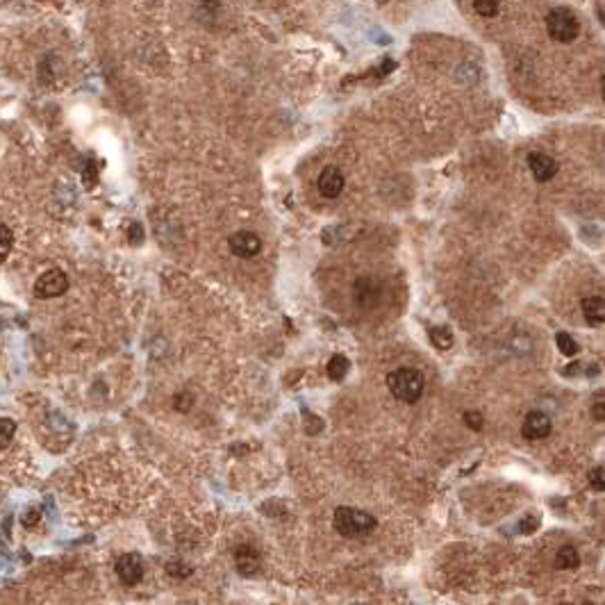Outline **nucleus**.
Wrapping results in <instances>:
<instances>
[{
  "mask_svg": "<svg viewBox=\"0 0 605 605\" xmlns=\"http://www.w3.org/2000/svg\"><path fill=\"white\" fill-rule=\"evenodd\" d=\"M376 526H378L376 517H371L369 512L364 510L346 508V506L335 510V530L341 537H351V539L369 537V535L376 530Z\"/></svg>",
  "mask_w": 605,
  "mask_h": 605,
  "instance_id": "1",
  "label": "nucleus"
},
{
  "mask_svg": "<svg viewBox=\"0 0 605 605\" xmlns=\"http://www.w3.org/2000/svg\"><path fill=\"white\" fill-rule=\"evenodd\" d=\"M387 387L401 403H416L423 394V374L419 369L401 367L387 376Z\"/></svg>",
  "mask_w": 605,
  "mask_h": 605,
  "instance_id": "2",
  "label": "nucleus"
},
{
  "mask_svg": "<svg viewBox=\"0 0 605 605\" xmlns=\"http://www.w3.org/2000/svg\"><path fill=\"white\" fill-rule=\"evenodd\" d=\"M546 32L560 44H571L580 35V21L567 7H555L546 14Z\"/></svg>",
  "mask_w": 605,
  "mask_h": 605,
  "instance_id": "3",
  "label": "nucleus"
},
{
  "mask_svg": "<svg viewBox=\"0 0 605 605\" xmlns=\"http://www.w3.org/2000/svg\"><path fill=\"white\" fill-rule=\"evenodd\" d=\"M68 289V278L61 269H50L39 276L35 282V296L37 298H57Z\"/></svg>",
  "mask_w": 605,
  "mask_h": 605,
  "instance_id": "4",
  "label": "nucleus"
},
{
  "mask_svg": "<svg viewBox=\"0 0 605 605\" xmlns=\"http://www.w3.org/2000/svg\"><path fill=\"white\" fill-rule=\"evenodd\" d=\"M144 557L139 553H126L116 560V576L123 585L128 587H135L142 583L144 578Z\"/></svg>",
  "mask_w": 605,
  "mask_h": 605,
  "instance_id": "5",
  "label": "nucleus"
},
{
  "mask_svg": "<svg viewBox=\"0 0 605 605\" xmlns=\"http://www.w3.org/2000/svg\"><path fill=\"white\" fill-rule=\"evenodd\" d=\"M228 248L232 251V255L248 260V258H255V255L262 251V239L251 230H239L235 235H230Z\"/></svg>",
  "mask_w": 605,
  "mask_h": 605,
  "instance_id": "6",
  "label": "nucleus"
},
{
  "mask_svg": "<svg viewBox=\"0 0 605 605\" xmlns=\"http://www.w3.org/2000/svg\"><path fill=\"white\" fill-rule=\"evenodd\" d=\"M353 298L362 307H376L383 300V285L376 278H358V282L353 285Z\"/></svg>",
  "mask_w": 605,
  "mask_h": 605,
  "instance_id": "7",
  "label": "nucleus"
},
{
  "mask_svg": "<svg viewBox=\"0 0 605 605\" xmlns=\"http://www.w3.org/2000/svg\"><path fill=\"white\" fill-rule=\"evenodd\" d=\"M528 169L537 182L553 180L557 173V162L546 153H530L528 155Z\"/></svg>",
  "mask_w": 605,
  "mask_h": 605,
  "instance_id": "8",
  "label": "nucleus"
},
{
  "mask_svg": "<svg viewBox=\"0 0 605 605\" xmlns=\"http://www.w3.org/2000/svg\"><path fill=\"white\" fill-rule=\"evenodd\" d=\"M61 73H64V61L57 55V52H46V55L39 59L37 64V77L41 84H52L57 82Z\"/></svg>",
  "mask_w": 605,
  "mask_h": 605,
  "instance_id": "9",
  "label": "nucleus"
},
{
  "mask_svg": "<svg viewBox=\"0 0 605 605\" xmlns=\"http://www.w3.org/2000/svg\"><path fill=\"white\" fill-rule=\"evenodd\" d=\"M521 432H524V437L530 439V441L548 437L550 435V419H548V414L535 410V412H530L528 416H526V421L521 425Z\"/></svg>",
  "mask_w": 605,
  "mask_h": 605,
  "instance_id": "10",
  "label": "nucleus"
},
{
  "mask_svg": "<svg viewBox=\"0 0 605 605\" xmlns=\"http://www.w3.org/2000/svg\"><path fill=\"white\" fill-rule=\"evenodd\" d=\"M344 184H346L344 173H341L339 169H335V166H325V169L321 171L319 182H316V187H319L321 196H325V198H337L339 193L344 191Z\"/></svg>",
  "mask_w": 605,
  "mask_h": 605,
  "instance_id": "11",
  "label": "nucleus"
},
{
  "mask_svg": "<svg viewBox=\"0 0 605 605\" xmlns=\"http://www.w3.org/2000/svg\"><path fill=\"white\" fill-rule=\"evenodd\" d=\"M235 562H237V569L242 576H255V573L260 571V553L248 544L237 548Z\"/></svg>",
  "mask_w": 605,
  "mask_h": 605,
  "instance_id": "12",
  "label": "nucleus"
},
{
  "mask_svg": "<svg viewBox=\"0 0 605 605\" xmlns=\"http://www.w3.org/2000/svg\"><path fill=\"white\" fill-rule=\"evenodd\" d=\"M583 314L589 325H603L605 323V300L599 296H589L583 298Z\"/></svg>",
  "mask_w": 605,
  "mask_h": 605,
  "instance_id": "13",
  "label": "nucleus"
},
{
  "mask_svg": "<svg viewBox=\"0 0 605 605\" xmlns=\"http://www.w3.org/2000/svg\"><path fill=\"white\" fill-rule=\"evenodd\" d=\"M555 567L564 571H573L580 567V555L573 546H562L555 555Z\"/></svg>",
  "mask_w": 605,
  "mask_h": 605,
  "instance_id": "14",
  "label": "nucleus"
},
{
  "mask_svg": "<svg viewBox=\"0 0 605 605\" xmlns=\"http://www.w3.org/2000/svg\"><path fill=\"white\" fill-rule=\"evenodd\" d=\"M348 371H351V362H348L346 355H341V353L332 355L330 362H328V376L332 380H344Z\"/></svg>",
  "mask_w": 605,
  "mask_h": 605,
  "instance_id": "15",
  "label": "nucleus"
},
{
  "mask_svg": "<svg viewBox=\"0 0 605 605\" xmlns=\"http://www.w3.org/2000/svg\"><path fill=\"white\" fill-rule=\"evenodd\" d=\"M430 341L439 351H446V348L453 346V330L446 328V325H435V328H430Z\"/></svg>",
  "mask_w": 605,
  "mask_h": 605,
  "instance_id": "16",
  "label": "nucleus"
},
{
  "mask_svg": "<svg viewBox=\"0 0 605 605\" xmlns=\"http://www.w3.org/2000/svg\"><path fill=\"white\" fill-rule=\"evenodd\" d=\"M555 344H557V348H560V353L567 355V358H573V355H578V351H580L576 339H573L569 332H557Z\"/></svg>",
  "mask_w": 605,
  "mask_h": 605,
  "instance_id": "17",
  "label": "nucleus"
},
{
  "mask_svg": "<svg viewBox=\"0 0 605 605\" xmlns=\"http://www.w3.org/2000/svg\"><path fill=\"white\" fill-rule=\"evenodd\" d=\"M12 246H14V232L10 230V226L0 223V265H3L7 258H10Z\"/></svg>",
  "mask_w": 605,
  "mask_h": 605,
  "instance_id": "18",
  "label": "nucleus"
},
{
  "mask_svg": "<svg viewBox=\"0 0 605 605\" xmlns=\"http://www.w3.org/2000/svg\"><path fill=\"white\" fill-rule=\"evenodd\" d=\"M473 10H476L480 17L492 19L499 14V0H473Z\"/></svg>",
  "mask_w": 605,
  "mask_h": 605,
  "instance_id": "19",
  "label": "nucleus"
},
{
  "mask_svg": "<svg viewBox=\"0 0 605 605\" xmlns=\"http://www.w3.org/2000/svg\"><path fill=\"white\" fill-rule=\"evenodd\" d=\"M14 432H17V423L7 416H0V448H5L10 441L14 439Z\"/></svg>",
  "mask_w": 605,
  "mask_h": 605,
  "instance_id": "20",
  "label": "nucleus"
},
{
  "mask_svg": "<svg viewBox=\"0 0 605 605\" xmlns=\"http://www.w3.org/2000/svg\"><path fill=\"white\" fill-rule=\"evenodd\" d=\"M589 485H592V490H596V492H605V471H603V467H594L592 471H589Z\"/></svg>",
  "mask_w": 605,
  "mask_h": 605,
  "instance_id": "21",
  "label": "nucleus"
},
{
  "mask_svg": "<svg viewBox=\"0 0 605 605\" xmlns=\"http://www.w3.org/2000/svg\"><path fill=\"white\" fill-rule=\"evenodd\" d=\"M539 515H528L526 519H521V521H519V532L521 535H530V532H535L539 528Z\"/></svg>",
  "mask_w": 605,
  "mask_h": 605,
  "instance_id": "22",
  "label": "nucleus"
},
{
  "mask_svg": "<svg viewBox=\"0 0 605 605\" xmlns=\"http://www.w3.org/2000/svg\"><path fill=\"white\" fill-rule=\"evenodd\" d=\"M464 423L469 425L471 430H483V423H485V416L476 412V410H469V412H464Z\"/></svg>",
  "mask_w": 605,
  "mask_h": 605,
  "instance_id": "23",
  "label": "nucleus"
},
{
  "mask_svg": "<svg viewBox=\"0 0 605 605\" xmlns=\"http://www.w3.org/2000/svg\"><path fill=\"white\" fill-rule=\"evenodd\" d=\"M166 571L171 573V576H175V578H187L191 573V569L187 567V564H180V562H169Z\"/></svg>",
  "mask_w": 605,
  "mask_h": 605,
  "instance_id": "24",
  "label": "nucleus"
},
{
  "mask_svg": "<svg viewBox=\"0 0 605 605\" xmlns=\"http://www.w3.org/2000/svg\"><path fill=\"white\" fill-rule=\"evenodd\" d=\"M592 414H594V419L596 421H605V398H603V394H596V401H594V405H592Z\"/></svg>",
  "mask_w": 605,
  "mask_h": 605,
  "instance_id": "25",
  "label": "nucleus"
},
{
  "mask_svg": "<svg viewBox=\"0 0 605 605\" xmlns=\"http://www.w3.org/2000/svg\"><path fill=\"white\" fill-rule=\"evenodd\" d=\"M128 237H130V242H133V244H142V239H144V230H142V226H139V223H130Z\"/></svg>",
  "mask_w": 605,
  "mask_h": 605,
  "instance_id": "26",
  "label": "nucleus"
},
{
  "mask_svg": "<svg viewBox=\"0 0 605 605\" xmlns=\"http://www.w3.org/2000/svg\"><path fill=\"white\" fill-rule=\"evenodd\" d=\"M35 521L39 524V512H35V510H32V512H28V515H26V519H23V526H32Z\"/></svg>",
  "mask_w": 605,
  "mask_h": 605,
  "instance_id": "27",
  "label": "nucleus"
},
{
  "mask_svg": "<svg viewBox=\"0 0 605 605\" xmlns=\"http://www.w3.org/2000/svg\"><path fill=\"white\" fill-rule=\"evenodd\" d=\"M378 3H385V0H378Z\"/></svg>",
  "mask_w": 605,
  "mask_h": 605,
  "instance_id": "28",
  "label": "nucleus"
}]
</instances>
